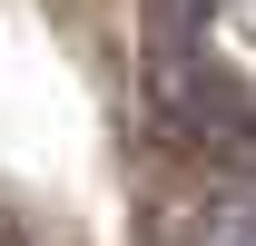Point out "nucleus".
I'll return each mask as SVG.
<instances>
[{
	"label": "nucleus",
	"instance_id": "f257e3e1",
	"mask_svg": "<svg viewBox=\"0 0 256 246\" xmlns=\"http://www.w3.org/2000/svg\"><path fill=\"white\" fill-rule=\"evenodd\" d=\"M188 246H256V187H226V197H207V216L188 226Z\"/></svg>",
	"mask_w": 256,
	"mask_h": 246
}]
</instances>
